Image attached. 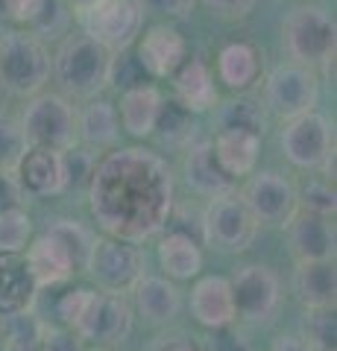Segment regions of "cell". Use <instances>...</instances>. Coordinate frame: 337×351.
Returning <instances> with one entry per match:
<instances>
[{
    "label": "cell",
    "mask_w": 337,
    "mask_h": 351,
    "mask_svg": "<svg viewBox=\"0 0 337 351\" xmlns=\"http://www.w3.org/2000/svg\"><path fill=\"white\" fill-rule=\"evenodd\" d=\"M217 76L229 91H249L261 76V50L249 41H229L217 53Z\"/></svg>",
    "instance_id": "obj_23"
},
{
    "label": "cell",
    "mask_w": 337,
    "mask_h": 351,
    "mask_svg": "<svg viewBox=\"0 0 337 351\" xmlns=\"http://www.w3.org/2000/svg\"><path fill=\"white\" fill-rule=\"evenodd\" d=\"M89 351H108V348H100V346H97V348H89Z\"/></svg>",
    "instance_id": "obj_49"
},
{
    "label": "cell",
    "mask_w": 337,
    "mask_h": 351,
    "mask_svg": "<svg viewBox=\"0 0 337 351\" xmlns=\"http://www.w3.org/2000/svg\"><path fill=\"white\" fill-rule=\"evenodd\" d=\"M170 82H173V100L185 106L188 112L200 114L217 106L214 73L200 56H185L179 68L170 73Z\"/></svg>",
    "instance_id": "obj_17"
},
{
    "label": "cell",
    "mask_w": 337,
    "mask_h": 351,
    "mask_svg": "<svg viewBox=\"0 0 337 351\" xmlns=\"http://www.w3.org/2000/svg\"><path fill=\"white\" fill-rule=\"evenodd\" d=\"M285 226H288V243L297 261H334L332 217L297 208Z\"/></svg>",
    "instance_id": "obj_15"
},
{
    "label": "cell",
    "mask_w": 337,
    "mask_h": 351,
    "mask_svg": "<svg viewBox=\"0 0 337 351\" xmlns=\"http://www.w3.org/2000/svg\"><path fill=\"white\" fill-rule=\"evenodd\" d=\"M53 73V59L38 36L30 29H6L0 36V80L6 91L18 97H32L47 85Z\"/></svg>",
    "instance_id": "obj_2"
},
{
    "label": "cell",
    "mask_w": 337,
    "mask_h": 351,
    "mask_svg": "<svg viewBox=\"0 0 337 351\" xmlns=\"http://www.w3.org/2000/svg\"><path fill=\"white\" fill-rule=\"evenodd\" d=\"M3 97H6V85H3V80H0V106H3Z\"/></svg>",
    "instance_id": "obj_48"
},
{
    "label": "cell",
    "mask_w": 337,
    "mask_h": 351,
    "mask_svg": "<svg viewBox=\"0 0 337 351\" xmlns=\"http://www.w3.org/2000/svg\"><path fill=\"white\" fill-rule=\"evenodd\" d=\"M89 299H91V290H85V287H80V290H68V293H65L62 299H59V304H56V313L62 316V322L73 328V322L80 319V313L85 311V304H89Z\"/></svg>",
    "instance_id": "obj_41"
},
{
    "label": "cell",
    "mask_w": 337,
    "mask_h": 351,
    "mask_svg": "<svg viewBox=\"0 0 337 351\" xmlns=\"http://www.w3.org/2000/svg\"><path fill=\"white\" fill-rule=\"evenodd\" d=\"M135 304L141 316L147 322H170L179 313V290L173 287L167 278H156V276H141L135 281Z\"/></svg>",
    "instance_id": "obj_27"
},
{
    "label": "cell",
    "mask_w": 337,
    "mask_h": 351,
    "mask_svg": "<svg viewBox=\"0 0 337 351\" xmlns=\"http://www.w3.org/2000/svg\"><path fill=\"white\" fill-rule=\"evenodd\" d=\"M302 208L305 211H314V214H323V217H334V184L332 182H314L305 188V193H302Z\"/></svg>",
    "instance_id": "obj_37"
},
{
    "label": "cell",
    "mask_w": 337,
    "mask_h": 351,
    "mask_svg": "<svg viewBox=\"0 0 337 351\" xmlns=\"http://www.w3.org/2000/svg\"><path fill=\"white\" fill-rule=\"evenodd\" d=\"M165 97L159 94L156 85H135V88H126L124 97H121V108H117V120L126 135L132 138H150L156 129V117H159V108Z\"/></svg>",
    "instance_id": "obj_22"
},
{
    "label": "cell",
    "mask_w": 337,
    "mask_h": 351,
    "mask_svg": "<svg viewBox=\"0 0 337 351\" xmlns=\"http://www.w3.org/2000/svg\"><path fill=\"white\" fill-rule=\"evenodd\" d=\"M293 293H297L302 307H334L337 299L334 261H297Z\"/></svg>",
    "instance_id": "obj_21"
},
{
    "label": "cell",
    "mask_w": 337,
    "mask_h": 351,
    "mask_svg": "<svg viewBox=\"0 0 337 351\" xmlns=\"http://www.w3.org/2000/svg\"><path fill=\"white\" fill-rule=\"evenodd\" d=\"M36 290L38 287L30 276L24 258L0 252V313H24L36 299Z\"/></svg>",
    "instance_id": "obj_25"
},
{
    "label": "cell",
    "mask_w": 337,
    "mask_h": 351,
    "mask_svg": "<svg viewBox=\"0 0 337 351\" xmlns=\"http://www.w3.org/2000/svg\"><path fill=\"white\" fill-rule=\"evenodd\" d=\"M241 199L261 226H285L299 208L297 188L279 173H255L246 182Z\"/></svg>",
    "instance_id": "obj_13"
},
{
    "label": "cell",
    "mask_w": 337,
    "mask_h": 351,
    "mask_svg": "<svg viewBox=\"0 0 337 351\" xmlns=\"http://www.w3.org/2000/svg\"><path fill=\"white\" fill-rule=\"evenodd\" d=\"M144 68L138 64L135 56H129V47L126 50H117L112 53V64H108V82L117 85V88H135V85H144Z\"/></svg>",
    "instance_id": "obj_36"
},
{
    "label": "cell",
    "mask_w": 337,
    "mask_h": 351,
    "mask_svg": "<svg viewBox=\"0 0 337 351\" xmlns=\"http://www.w3.org/2000/svg\"><path fill=\"white\" fill-rule=\"evenodd\" d=\"M27 147L71 149L77 144V112L62 94H32L21 117Z\"/></svg>",
    "instance_id": "obj_5"
},
{
    "label": "cell",
    "mask_w": 337,
    "mask_h": 351,
    "mask_svg": "<svg viewBox=\"0 0 337 351\" xmlns=\"http://www.w3.org/2000/svg\"><path fill=\"white\" fill-rule=\"evenodd\" d=\"M337 27L323 6H297L285 21V47L297 64H320L334 50Z\"/></svg>",
    "instance_id": "obj_6"
},
{
    "label": "cell",
    "mask_w": 337,
    "mask_h": 351,
    "mask_svg": "<svg viewBox=\"0 0 337 351\" xmlns=\"http://www.w3.org/2000/svg\"><path fill=\"white\" fill-rule=\"evenodd\" d=\"M273 351H311L302 337H279L273 343Z\"/></svg>",
    "instance_id": "obj_44"
},
{
    "label": "cell",
    "mask_w": 337,
    "mask_h": 351,
    "mask_svg": "<svg viewBox=\"0 0 337 351\" xmlns=\"http://www.w3.org/2000/svg\"><path fill=\"white\" fill-rule=\"evenodd\" d=\"M15 179L21 191L30 196H56L65 184V161L59 149L47 147H27L15 167Z\"/></svg>",
    "instance_id": "obj_16"
},
{
    "label": "cell",
    "mask_w": 337,
    "mask_h": 351,
    "mask_svg": "<svg viewBox=\"0 0 337 351\" xmlns=\"http://www.w3.org/2000/svg\"><path fill=\"white\" fill-rule=\"evenodd\" d=\"M144 0H94L77 12L85 36H91L106 50H126L144 29Z\"/></svg>",
    "instance_id": "obj_4"
},
{
    "label": "cell",
    "mask_w": 337,
    "mask_h": 351,
    "mask_svg": "<svg viewBox=\"0 0 337 351\" xmlns=\"http://www.w3.org/2000/svg\"><path fill=\"white\" fill-rule=\"evenodd\" d=\"M132 331V307L124 299V293H97L73 322V334L80 339H97V343H124Z\"/></svg>",
    "instance_id": "obj_8"
},
{
    "label": "cell",
    "mask_w": 337,
    "mask_h": 351,
    "mask_svg": "<svg viewBox=\"0 0 337 351\" xmlns=\"http://www.w3.org/2000/svg\"><path fill=\"white\" fill-rule=\"evenodd\" d=\"M135 41H138L135 59L141 68H144V73L153 76V80H170V73L188 56V41L170 24L150 27L144 36H138Z\"/></svg>",
    "instance_id": "obj_14"
},
{
    "label": "cell",
    "mask_w": 337,
    "mask_h": 351,
    "mask_svg": "<svg viewBox=\"0 0 337 351\" xmlns=\"http://www.w3.org/2000/svg\"><path fill=\"white\" fill-rule=\"evenodd\" d=\"M302 339L311 351H329L337 339V319L334 307H305V319H302Z\"/></svg>",
    "instance_id": "obj_32"
},
{
    "label": "cell",
    "mask_w": 337,
    "mask_h": 351,
    "mask_svg": "<svg viewBox=\"0 0 337 351\" xmlns=\"http://www.w3.org/2000/svg\"><path fill=\"white\" fill-rule=\"evenodd\" d=\"M0 21H6V0H0Z\"/></svg>",
    "instance_id": "obj_47"
},
{
    "label": "cell",
    "mask_w": 337,
    "mask_h": 351,
    "mask_svg": "<svg viewBox=\"0 0 337 351\" xmlns=\"http://www.w3.org/2000/svg\"><path fill=\"white\" fill-rule=\"evenodd\" d=\"M197 0H144L147 9H153V12H161L167 18H185L194 9Z\"/></svg>",
    "instance_id": "obj_43"
},
{
    "label": "cell",
    "mask_w": 337,
    "mask_h": 351,
    "mask_svg": "<svg viewBox=\"0 0 337 351\" xmlns=\"http://www.w3.org/2000/svg\"><path fill=\"white\" fill-rule=\"evenodd\" d=\"M112 50L97 44L91 36H68L53 59V73L59 85L73 97H97L108 85Z\"/></svg>",
    "instance_id": "obj_3"
},
{
    "label": "cell",
    "mask_w": 337,
    "mask_h": 351,
    "mask_svg": "<svg viewBox=\"0 0 337 351\" xmlns=\"http://www.w3.org/2000/svg\"><path fill=\"white\" fill-rule=\"evenodd\" d=\"M185 182H188V188L194 193L217 199V196L232 193L235 179L220 167L211 144H197V147L188 149V156H185Z\"/></svg>",
    "instance_id": "obj_20"
},
{
    "label": "cell",
    "mask_w": 337,
    "mask_h": 351,
    "mask_svg": "<svg viewBox=\"0 0 337 351\" xmlns=\"http://www.w3.org/2000/svg\"><path fill=\"white\" fill-rule=\"evenodd\" d=\"M24 149H27V138L21 132V123L0 114V173H15Z\"/></svg>",
    "instance_id": "obj_34"
},
{
    "label": "cell",
    "mask_w": 337,
    "mask_h": 351,
    "mask_svg": "<svg viewBox=\"0 0 337 351\" xmlns=\"http://www.w3.org/2000/svg\"><path fill=\"white\" fill-rule=\"evenodd\" d=\"M38 337H41V322L32 319L27 311L24 313H12L6 351H38Z\"/></svg>",
    "instance_id": "obj_35"
},
{
    "label": "cell",
    "mask_w": 337,
    "mask_h": 351,
    "mask_svg": "<svg viewBox=\"0 0 337 351\" xmlns=\"http://www.w3.org/2000/svg\"><path fill=\"white\" fill-rule=\"evenodd\" d=\"M232 299H235V313H241L249 322H267L276 313L281 302V287L279 278L270 267L261 263H246L232 276Z\"/></svg>",
    "instance_id": "obj_12"
},
{
    "label": "cell",
    "mask_w": 337,
    "mask_h": 351,
    "mask_svg": "<svg viewBox=\"0 0 337 351\" xmlns=\"http://www.w3.org/2000/svg\"><path fill=\"white\" fill-rule=\"evenodd\" d=\"M258 0H202V6L211 15L223 18V21H241L255 9Z\"/></svg>",
    "instance_id": "obj_40"
},
{
    "label": "cell",
    "mask_w": 337,
    "mask_h": 351,
    "mask_svg": "<svg viewBox=\"0 0 337 351\" xmlns=\"http://www.w3.org/2000/svg\"><path fill=\"white\" fill-rule=\"evenodd\" d=\"M68 3L73 6V12H80V9H85L89 3H94V0H68Z\"/></svg>",
    "instance_id": "obj_46"
},
{
    "label": "cell",
    "mask_w": 337,
    "mask_h": 351,
    "mask_svg": "<svg viewBox=\"0 0 337 351\" xmlns=\"http://www.w3.org/2000/svg\"><path fill=\"white\" fill-rule=\"evenodd\" d=\"M38 351H82V346L73 331H65V328L56 325H41Z\"/></svg>",
    "instance_id": "obj_38"
},
{
    "label": "cell",
    "mask_w": 337,
    "mask_h": 351,
    "mask_svg": "<svg viewBox=\"0 0 337 351\" xmlns=\"http://www.w3.org/2000/svg\"><path fill=\"white\" fill-rule=\"evenodd\" d=\"M161 351H200V348L191 346V343H185V339H173V343H167Z\"/></svg>",
    "instance_id": "obj_45"
},
{
    "label": "cell",
    "mask_w": 337,
    "mask_h": 351,
    "mask_svg": "<svg viewBox=\"0 0 337 351\" xmlns=\"http://www.w3.org/2000/svg\"><path fill=\"white\" fill-rule=\"evenodd\" d=\"M89 272L106 293H126L144 276V255L126 240H94Z\"/></svg>",
    "instance_id": "obj_9"
},
{
    "label": "cell",
    "mask_w": 337,
    "mask_h": 351,
    "mask_svg": "<svg viewBox=\"0 0 337 351\" xmlns=\"http://www.w3.org/2000/svg\"><path fill=\"white\" fill-rule=\"evenodd\" d=\"M41 9H45V0H6V21L30 29L41 15Z\"/></svg>",
    "instance_id": "obj_39"
},
{
    "label": "cell",
    "mask_w": 337,
    "mask_h": 351,
    "mask_svg": "<svg viewBox=\"0 0 337 351\" xmlns=\"http://www.w3.org/2000/svg\"><path fill=\"white\" fill-rule=\"evenodd\" d=\"M329 351H334V348H329Z\"/></svg>",
    "instance_id": "obj_50"
},
{
    "label": "cell",
    "mask_w": 337,
    "mask_h": 351,
    "mask_svg": "<svg viewBox=\"0 0 337 351\" xmlns=\"http://www.w3.org/2000/svg\"><path fill=\"white\" fill-rule=\"evenodd\" d=\"M21 184L15 179V173H0V211L6 208H21Z\"/></svg>",
    "instance_id": "obj_42"
},
{
    "label": "cell",
    "mask_w": 337,
    "mask_h": 351,
    "mask_svg": "<svg viewBox=\"0 0 337 351\" xmlns=\"http://www.w3.org/2000/svg\"><path fill=\"white\" fill-rule=\"evenodd\" d=\"M255 232L258 223L249 214L244 199H237L235 193L211 199L209 211H205V237H209V243L223 252H244L253 246Z\"/></svg>",
    "instance_id": "obj_11"
},
{
    "label": "cell",
    "mask_w": 337,
    "mask_h": 351,
    "mask_svg": "<svg viewBox=\"0 0 337 351\" xmlns=\"http://www.w3.org/2000/svg\"><path fill=\"white\" fill-rule=\"evenodd\" d=\"M214 156L220 161V167L237 179V176H249L258 164V152H261V135L244 129H220L214 138Z\"/></svg>",
    "instance_id": "obj_24"
},
{
    "label": "cell",
    "mask_w": 337,
    "mask_h": 351,
    "mask_svg": "<svg viewBox=\"0 0 337 351\" xmlns=\"http://www.w3.org/2000/svg\"><path fill=\"white\" fill-rule=\"evenodd\" d=\"M159 263H161V269L167 272V278L188 281L194 276H200L202 252L188 234L170 232L167 237H161V243H159Z\"/></svg>",
    "instance_id": "obj_28"
},
{
    "label": "cell",
    "mask_w": 337,
    "mask_h": 351,
    "mask_svg": "<svg viewBox=\"0 0 337 351\" xmlns=\"http://www.w3.org/2000/svg\"><path fill=\"white\" fill-rule=\"evenodd\" d=\"M281 152L293 167L317 170L329 158V152H334V129L317 112L290 117L281 129Z\"/></svg>",
    "instance_id": "obj_7"
},
{
    "label": "cell",
    "mask_w": 337,
    "mask_h": 351,
    "mask_svg": "<svg viewBox=\"0 0 337 351\" xmlns=\"http://www.w3.org/2000/svg\"><path fill=\"white\" fill-rule=\"evenodd\" d=\"M32 223L24 208H6L0 211V252L6 255H24V249L30 246Z\"/></svg>",
    "instance_id": "obj_33"
},
{
    "label": "cell",
    "mask_w": 337,
    "mask_h": 351,
    "mask_svg": "<svg viewBox=\"0 0 337 351\" xmlns=\"http://www.w3.org/2000/svg\"><path fill=\"white\" fill-rule=\"evenodd\" d=\"M191 313L202 328H226L235 319V299H232V284L229 278L209 276L200 278L191 290Z\"/></svg>",
    "instance_id": "obj_18"
},
{
    "label": "cell",
    "mask_w": 337,
    "mask_h": 351,
    "mask_svg": "<svg viewBox=\"0 0 337 351\" xmlns=\"http://www.w3.org/2000/svg\"><path fill=\"white\" fill-rule=\"evenodd\" d=\"M89 199L108 237L141 243L165 228L173 211V176L156 152L126 147L94 164Z\"/></svg>",
    "instance_id": "obj_1"
},
{
    "label": "cell",
    "mask_w": 337,
    "mask_h": 351,
    "mask_svg": "<svg viewBox=\"0 0 337 351\" xmlns=\"http://www.w3.org/2000/svg\"><path fill=\"white\" fill-rule=\"evenodd\" d=\"M77 138L89 149H108L121 138V120H117V108L108 100H91L77 114Z\"/></svg>",
    "instance_id": "obj_26"
},
{
    "label": "cell",
    "mask_w": 337,
    "mask_h": 351,
    "mask_svg": "<svg viewBox=\"0 0 337 351\" xmlns=\"http://www.w3.org/2000/svg\"><path fill=\"white\" fill-rule=\"evenodd\" d=\"M50 234L59 237V243L65 246V252L71 255V263H73V272H85L89 269V261H91V249H94V237L89 228H82L80 223L73 219H62L53 228H47Z\"/></svg>",
    "instance_id": "obj_31"
},
{
    "label": "cell",
    "mask_w": 337,
    "mask_h": 351,
    "mask_svg": "<svg viewBox=\"0 0 337 351\" xmlns=\"http://www.w3.org/2000/svg\"><path fill=\"white\" fill-rule=\"evenodd\" d=\"M217 123H220V129H244L253 132V135H261L264 132V106L253 94L237 91V97L220 106Z\"/></svg>",
    "instance_id": "obj_29"
},
{
    "label": "cell",
    "mask_w": 337,
    "mask_h": 351,
    "mask_svg": "<svg viewBox=\"0 0 337 351\" xmlns=\"http://www.w3.org/2000/svg\"><path fill=\"white\" fill-rule=\"evenodd\" d=\"M24 252H27L24 263H27L32 281H36V287H56V284H65L73 276L71 255L65 252L56 234L45 232L41 237L32 240Z\"/></svg>",
    "instance_id": "obj_19"
},
{
    "label": "cell",
    "mask_w": 337,
    "mask_h": 351,
    "mask_svg": "<svg viewBox=\"0 0 337 351\" xmlns=\"http://www.w3.org/2000/svg\"><path fill=\"white\" fill-rule=\"evenodd\" d=\"M320 82L308 64H281L267 76V106L285 120L314 112Z\"/></svg>",
    "instance_id": "obj_10"
},
{
    "label": "cell",
    "mask_w": 337,
    "mask_h": 351,
    "mask_svg": "<svg viewBox=\"0 0 337 351\" xmlns=\"http://www.w3.org/2000/svg\"><path fill=\"white\" fill-rule=\"evenodd\" d=\"M153 135H159L170 147L188 144L194 135V112H188V108L179 106L176 100H161Z\"/></svg>",
    "instance_id": "obj_30"
}]
</instances>
